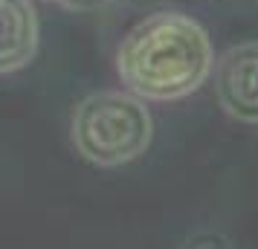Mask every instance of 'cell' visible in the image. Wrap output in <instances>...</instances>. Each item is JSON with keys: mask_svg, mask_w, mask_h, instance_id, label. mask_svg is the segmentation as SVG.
<instances>
[{"mask_svg": "<svg viewBox=\"0 0 258 249\" xmlns=\"http://www.w3.org/2000/svg\"><path fill=\"white\" fill-rule=\"evenodd\" d=\"M58 3L70 12H96V9L107 6V0H58Z\"/></svg>", "mask_w": 258, "mask_h": 249, "instance_id": "5b68a950", "label": "cell"}, {"mask_svg": "<svg viewBox=\"0 0 258 249\" xmlns=\"http://www.w3.org/2000/svg\"><path fill=\"white\" fill-rule=\"evenodd\" d=\"M215 52L206 29L183 12H154L122 38L116 72L142 102H177L206 84Z\"/></svg>", "mask_w": 258, "mask_h": 249, "instance_id": "6da1fadb", "label": "cell"}, {"mask_svg": "<svg viewBox=\"0 0 258 249\" xmlns=\"http://www.w3.org/2000/svg\"><path fill=\"white\" fill-rule=\"evenodd\" d=\"M38 52V15L32 0H0V75L24 70Z\"/></svg>", "mask_w": 258, "mask_h": 249, "instance_id": "277c9868", "label": "cell"}, {"mask_svg": "<svg viewBox=\"0 0 258 249\" xmlns=\"http://www.w3.org/2000/svg\"><path fill=\"white\" fill-rule=\"evenodd\" d=\"M212 70L223 113L244 125H258V41L229 47Z\"/></svg>", "mask_w": 258, "mask_h": 249, "instance_id": "3957f363", "label": "cell"}, {"mask_svg": "<svg viewBox=\"0 0 258 249\" xmlns=\"http://www.w3.org/2000/svg\"><path fill=\"white\" fill-rule=\"evenodd\" d=\"M70 136L87 162L116 168L148 151L154 122L140 96L128 90H99L76 105Z\"/></svg>", "mask_w": 258, "mask_h": 249, "instance_id": "7a4b0ae2", "label": "cell"}, {"mask_svg": "<svg viewBox=\"0 0 258 249\" xmlns=\"http://www.w3.org/2000/svg\"><path fill=\"white\" fill-rule=\"evenodd\" d=\"M55 3H58V0H55Z\"/></svg>", "mask_w": 258, "mask_h": 249, "instance_id": "8992f818", "label": "cell"}]
</instances>
